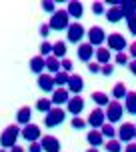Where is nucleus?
I'll return each instance as SVG.
<instances>
[{
	"label": "nucleus",
	"instance_id": "1",
	"mask_svg": "<svg viewBox=\"0 0 136 152\" xmlns=\"http://www.w3.org/2000/svg\"><path fill=\"white\" fill-rule=\"evenodd\" d=\"M20 134H22V130L18 128V124L6 126V128L2 130V134H0V146L6 148V150H10L12 146H16V140L20 138Z\"/></svg>",
	"mask_w": 136,
	"mask_h": 152
},
{
	"label": "nucleus",
	"instance_id": "2",
	"mask_svg": "<svg viewBox=\"0 0 136 152\" xmlns=\"http://www.w3.org/2000/svg\"><path fill=\"white\" fill-rule=\"evenodd\" d=\"M48 26H50V30H68V26H70V16H68L66 10H56L52 16H50V22H48Z\"/></svg>",
	"mask_w": 136,
	"mask_h": 152
},
{
	"label": "nucleus",
	"instance_id": "3",
	"mask_svg": "<svg viewBox=\"0 0 136 152\" xmlns=\"http://www.w3.org/2000/svg\"><path fill=\"white\" fill-rule=\"evenodd\" d=\"M66 120V110H62L60 106H54L48 114H44V126L46 128H56Z\"/></svg>",
	"mask_w": 136,
	"mask_h": 152
},
{
	"label": "nucleus",
	"instance_id": "4",
	"mask_svg": "<svg viewBox=\"0 0 136 152\" xmlns=\"http://www.w3.org/2000/svg\"><path fill=\"white\" fill-rule=\"evenodd\" d=\"M104 112H106V120L110 122V124H116L124 116V106H122V102H118V100H110V104L106 106Z\"/></svg>",
	"mask_w": 136,
	"mask_h": 152
},
{
	"label": "nucleus",
	"instance_id": "5",
	"mask_svg": "<svg viewBox=\"0 0 136 152\" xmlns=\"http://www.w3.org/2000/svg\"><path fill=\"white\" fill-rule=\"evenodd\" d=\"M106 48H108V50H110V52H124V50H126V38L122 36L120 32H112V34H108V36H106Z\"/></svg>",
	"mask_w": 136,
	"mask_h": 152
},
{
	"label": "nucleus",
	"instance_id": "6",
	"mask_svg": "<svg viewBox=\"0 0 136 152\" xmlns=\"http://www.w3.org/2000/svg\"><path fill=\"white\" fill-rule=\"evenodd\" d=\"M86 36V30H84V26L80 22H70L66 30V40L68 42H72V44H82V38Z\"/></svg>",
	"mask_w": 136,
	"mask_h": 152
},
{
	"label": "nucleus",
	"instance_id": "7",
	"mask_svg": "<svg viewBox=\"0 0 136 152\" xmlns=\"http://www.w3.org/2000/svg\"><path fill=\"white\" fill-rule=\"evenodd\" d=\"M86 124H88L92 130H100V128H102V126L106 124V112H104V108H94V110L88 114Z\"/></svg>",
	"mask_w": 136,
	"mask_h": 152
},
{
	"label": "nucleus",
	"instance_id": "8",
	"mask_svg": "<svg viewBox=\"0 0 136 152\" xmlns=\"http://www.w3.org/2000/svg\"><path fill=\"white\" fill-rule=\"evenodd\" d=\"M118 140L122 144H130L136 140V124L132 122H124L120 128H118Z\"/></svg>",
	"mask_w": 136,
	"mask_h": 152
},
{
	"label": "nucleus",
	"instance_id": "9",
	"mask_svg": "<svg viewBox=\"0 0 136 152\" xmlns=\"http://www.w3.org/2000/svg\"><path fill=\"white\" fill-rule=\"evenodd\" d=\"M86 38H88V44H92L94 48H100L106 42V32L102 26H92L90 30L86 32Z\"/></svg>",
	"mask_w": 136,
	"mask_h": 152
},
{
	"label": "nucleus",
	"instance_id": "10",
	"mask_svg": "<svg viewBox=\"0 0 136 152\" xmlns=\"http://www.w3.org/2000/svg\"><path fill=\"white\" fill-rule=\"evenodd\" d=\"M20 136L28 142V144H32V142H40V138H42V130H40V126L38 124H28V126H22V134Z\"/></svg>",
	"mask_w": 136,
	"mask_h": 152
},
{
	"label": "nucleus",
	"instance_id": "11",
	"mask_svg": "<svg viewBox=\"0 0 136 152\" xmlns=\"http://www.w3.org/2000/svg\"><path fill=\"white\" fill-rule=\"evenodd\" d=\"M76 54H78V60L80 62H92V58L96 56V48L92 44H88V42H82V44H78V50H76Z\"/></svg>",
	"mask_w": 136,
	"mask_h": 152
},
{
	"label": "nucleus",
	"instance_id": "12",
	"mask_svg": "<svg viewBox=\"0 0 136 152\" xmlns=\"http://www.w3.org/2000/svg\"><path fill=\"white\" fill-rule=\"evenodd\" d=\"M40 144H42V150L44 152H60L62 150V144L60 140L52 134H44V136L40 138Z\"/></svg>",
	"mask_w": 136,
	"mask_h": 152
},
{
	"label": "nucleus",
	"instance_id": "13",
	"mask_svg": "<svg viewBox=\"0 0 136 152\" xmlns=\"http://www.w3.org/2000/svg\"><path fill=\"white\" fill-rule=\"evenodd\" d=\"M36 84H38V88L42 92H54L56 90V84H54V76L52 74H48V72H44V74H40L36 78Z\"/></svg>",
	"mask_w": 136,
	"mask_h": 152
},
{
	"label": "nucleus",
	"instance_id": "14",
	"mask_svg": "<svg viewBox=\"0 0 136 152\" xmlns=\"http://www.w3.org/2000/svg\"><path fill=\"white\" fill-rule=\"evenodd\" d=\"M68 92L74 94V96H80V92L84 90V78L80 74H70V80H68Z\"/></svg>",
	"mask_w": 136,
	"mask_h": 152
},
{
	"label": "nucleus",
	"instance_id": "15",
	"mask_svg": "<svg viewBox=\"0 0 136 152\" xmlns=\"http://www.w3.org/2000/svg\"><path fill=\"white\" fill-rule=\"evenodd\" d=\"M84 110V98L82 96H70L66 104V112H70L72 116H80Z\"/></svg>",
	"mask_w": 136,
	"mask_h": 152
},
{
	"label": "nucleus",
	"instance_id": "16",
	"mask_svg": "<svg viewBox=\"0 0 136 152\" xmlns=\"http://www.w3.org/2000/svg\"><path fill=\"white\" fill-rule=\"evenodd\" d=\"M66 12L70 18H74V20H80L84 14V6H82V2H78V0H70L66 4Z\"/></svg>",
	"mask_w": 136,
	"mask_h": 152
},
{
	"label": "nucleus",
	"instance_id": "17",
	"mask_svg": "<svg viewBox=\"0 0 136 152\" xmlns=\"http://www.w3.org/2000/svg\"><path fill=\"white\" fill-rule=\"evenodd\" d=\"M52 104L54 106H62V104H68V100H70V92L68 88H56L52 92Z\"/></svg>",
	"mask_w": 136,
	"mask_h": 152
},
{
	"label": "nucleus",
	"instance_id": "18",
	"mask_svg": "<svg viewBox=\"0 0 136 152\" xmlns=\"http://www.w3.org/2000/svg\"><path fill=\"white\" fill-rule=\"evenodd\" d=\"M104 140H106V138L102 136L100 130H90V132L86 134V142H88L92 148H100V146H104Z\"/></svg>",
	"mask_w": 136,
	"mask_h": 152
},
{
	"label": "nucleus",
	"instance_id": "19",
	"mask_svg": "<svg viewBox=\"0 0 136 152\" xmlns=\"http://www.w3.org/2000/svg\"><path fill=\"white\" fill-rule=\"evenodd\" d=\"M30 120H32V108L30 106L18 108V112H16V122H18L20 126H28Z\"/></svg>",
	"mask_w": 136,
	"mask_h": 152
},
{
	"label": "nucleus",
	"instance_id": "20",
	"mask_svg": "<svg viewBox=\"0 0 136 152\" xmlns=\"http://www.w3.org/2000/svg\"><path fill=\"white\" fill-rule=\"evenodd\" d=\"M106 20L110 24H118V22H122L124 20V14H122V8L120 6H110L108 10H106Z\"/></svg>",
	"mask_w": 136,
	"mask_h": 152
},
{
	"label": "nucleus",
	"instance_id": "21",
	"mask_svg": "<svg viewBox=\"0 0 136 152\" xmlns=\"http://www.w3.org/2000/svg\"><path fill=\"white\" fill-rule=\"evenodd\" d=\"M30 70L36 76L44 74V70H46V58H42V56H34V58H30Z\"/></svg>",
	"mask_w": 136,
	"mask_h": 152
},
{
	"label": "nucleus",
	"instance_id": "22",
	"mask_svg": "<svg viewBox=\"0 0 136 152\" xmlns=\"http://www.w3.org/2000/svg\"><path fill=\"white\" fill-rule=\"evenodd\" d=\"M120 8H122V14H124V20L136 16V0H122Z\"/></svg>",
	"mask_w": 136,
	"mask_h": 152
},
{
	"label": "nucleus",
	"instance_id": "23",
	"mask_svg": "<svg viewBox=\"0 0 136 152\" xmlns=\"http://www.w3.org/2000/svg\"><path fill=\"white\" fill-rule=\"evenodd\" d=\"M96 62H98L100 66H104V64H110V58H112V54H110V50L106 48V46H100V48H96Z\"/></svg>",
	"mask_w": 136,
	"mask_h": 152
},
{
	"label": "nucleus",
	"instance_id": "24",
	"mask_svg": "<svg viewBox=\"0 0 136 152\" xmlns=\"http://www.w3.org/2000/svg\"><path fill=\"white\" fill-rule=\"evenodd\" d=\"M124 110L132 116H136V92H128L124 98Z\"/></svg>",
	"mask_w": 136,
	"mask_h": 152
},
{
	"label": "nucleus",
	"instance_id": "25",
	"mask_svg": "<svg viewBox=\"0 0 136 152\" xmlns=\"http://www.w3.org/2000/svg\"><path fill=\"white\" fill-rule=\"evenodd\" d=\"M52 56L58 58V60H64L66 58V42H62V40L54 42L52 44Z\"/></svg>",
	"mask_w": 136,
	"mask_h": 152
},
{
	"label": "nucleus",
	"instance_id": "26",
	"mask_svg": "<svg viewBox=\"0 0 136 152\" xmlns=\"http://www.w3.org/2000/svg\"><path fill=\"white\" fill-rule=\"evenodd\" d=\"M110 94H112V100H118V102H120V100L126 98L128 90H126V86H124L122 82H118V84H114V86H112V92H110Z\"/></svg>",
	"mask_w": 136,
	"mask_h": 152
},
{
	"label": "nucleus",
	"instance_id": "27",
	"mask_svg": "<svg viewBox=\"0 0 136 152\" xmlns=\"http://www.w3.org/2000/svg\"><path fill=\"white\" fill-rule=\"evenodd\" d=\"M46 70H48V74H58V72H60V60H58V58H54V56H48V58H46Z\"/></svg>",
	"mask_w": 136,
	"mask_h": 152
},
{
	"label": "nucleus",
	"instance_id": "28",
	"mask_svg": "<svg viewBox=\"0 0 136 152\" xmlns=\"http://www.w3.org/2000/svg\"><path fill=\"white\" fill-rule=\"evenodd\" d=\"M92 102H96V106L98 108H106L108 104H110V100H108V94H104V92H92Z\"/></svg>",
	"mask_w": 136,
	"mask_h": 152
},
{
	"label": "nucleus",
	"instance_id": "29",
	"mask_svg": "<svg viewBox=\"0 0 136 152\" xmlns=\"http://www.w3.org/2000/svg\"><path fill=\"white\" fill-rule=\"evenodd\" d=\"M68 80H70V74L64 72V70H60L58 74H54V84H56V88H66Z\"/></svg>",
	"mask_w": 136,
	"mask_h": 152
},
{
	"label": "nucleus",
	"instance_id": "30",
	"mask_svg": "<svg viewBox=\"0 0 136 152\" xmlns=\"http://www.w3.org/2000/svg\"><path fill=\"white\" fill-rule=\"evenodd\" d=\"M52 108H54L52 100H48V98H40V100H36V110H38V112L48 114L50 110H52Z\"/></svg>",
	"mask_w": 136,
	"mask_h": 152
},
{
	"label": "nucleus",
	"instance_id": "31",
	"mask_svg": "<svg viewBox=\"0 0 136 152\" xmlns=\"http://www.w3.org/2000/svg\"><path fill=\"white\" fill-rule=\"evenodd\" d=\"M104 150L106 152H122V142L118 138H112V140H108L104 144Z\"/></svg>",
	"mask_w": 136,
	"mask_h": 152
},
{
	"label": "nucleus",
	"instance_id": "32",
	"mask_svg": "<svg viewBox=\"0 0 136 152\" xmlns=\"http://www.w3.org/2000/svg\"><path fill=\"white\" fill-rule=\"evenodd\" d=\"M100 132H102V136H104V138H108V140H112V138L116 136V134H118V132L114 130V126L110 124V122H106L104 126L100 128Z\"/></svg>",
	"mask_w": 136,
	"mask_h": 152
},
{
	"label": "nucleus",
	"instance_id": "33",
	"mask_svg": "<svg viewBox=\"0 0 136 152\" xmlns=\"http://www.w3.org/2000/svg\"><path fill=\"white\" fill-rule=\"evenodd\" d=\"M70 126H72L74 130H84L88 124H86V120L80 118V116H72V118H70Z\"/></svg>",
	"mask_w": 136,
	"mask_h": 152
},
{
	"label": "nucleus",
	"instance_id": "34",
	"mask_svg": "<svg viewBox=\"0 0 136 152\" xmlns=\"http://www.w3.org/2000/svg\"><path fill=\"white\" fill-rule=\"evenodd\" d=\"M40 56H42V58H48V56H52V44H50L48 40H44V42L40 44Z\"/></svg>",
	"mask_w": 136,
	"mask_h": 152
},
{
	"label": "nucleus",
	"instance_id": "35",
	"mask_svg": "<svg viewBox=\"0 0 136 152\" xmlns=\"http://www.w3.org/2000/svg\"><path fill=\"white\" fill-rule=\"evenodd\" d=\"M128 54H124V52H118V54H114V64H118V66H128Z\"/></svg>",
	"mask_w": 136,
	"mask_h": 152
},
{
	"label": "nucleus",
	"instance_id": "36",
	"mask_svg": "<svg viewBox=\"0 0 136 152\" xmlns=\"http://www.w3.org/2000/svg\"><path fill=\"white\" fill-rule=\"evenodd\" d=\"M92 12L96 16L100 14H106V4L104 2H100V0H96V2H92Z\"/></svg>",
	"mask_w": 136,
	"mask_h": 152
},
{
	"label": "nucleus",
	"instance_id": "37",
	"mask_svg": "<svg viewBox=\"0 0 136 152\" xmlns=\"http://www.w3.org/2000/svg\"><path fill=\"white\" fill-rule=\"evenodd\" d=\"M40 6H42L44 12H50V14L56 12V2H52V0H42V2H40Z\"/></svg>",
	"mask_w": 136,
	"mask_h": 152
},
{
	"label": "nucleus",
	"instance_id": "38",
	"mask_svg": "<svg viewBox=\"0 0 136 152\" xmlns=\"http://www.w3.org/2000/svg\"><path fill=\"white\" fill-rule=\"evenodd\" d=\"M86 70H88L90 74H100V70H102V66H100L98 62L94 60V62H88V64H86Z\"/></svg>",
	"mask_w": 136,
	"mask_h": 152
},
{
	"label": "nucleus",
	"instance_id": "39",
	"mask_svg": "<svg viewBox=\"0 0 136 152\" xmlns=\"http://www.w3.org/2000/svg\"><path fill=\"white\" fill-rule=\"evenodd\" d=\"M100 74L106 76V78H108V76H112L114 74V64H112V62H110V64H104L102 70H100Z\"/></svg>",
	"mask_w": 136,
	"mask_h": 152
},
{
	"label": "nucleus",
	"instance_id": "40",
	"mask_svg": "<svg viewBox=\"0 0 136 152\" xmlns=\"http://www.w3.org/2000/svg\"><path fill=\"white\" fill-rule=\"evenodd\" d=\"M126 26H128V32L132 34V36H136V16H132V18H128L126 20Z\"/></svg>",
	"mask_w": 136,
	"mask_h": 152
},
{
	"label": "nucleus",
	"instance_id": "41",
	"mask_svg": "<svg viewBox=\"0 0 136 152\" xmlns=\"http://www.w3.org/2000/svg\"><path fill=\"white\" fill-rule=\"evenodd\" d=\"M60 68L64 70V72H68V74H70V70H72V60H70V58L60 60Z\"/></svg>",
	"mask_w": 136,
	"mask_h": 152
},
{
	"label": "nucleus",
	"instance_id": "42",
	"mask_svg": "<svg viewBox=\"0 0 136 152\" xmlns=\"http://www.w3.org/2000/svg\"><path fill=\"white\" fill-rule=\"evenodd\" d=\"M38 32H40V36H42V38L46 40V36L50 34V26H48V24H42V26L38 28Z\"/></svg>",
	"mask_w": 136,
	"mask_h": 152
},
{
	"label": "nucleus",
	"instance_id": "43",
	"mask_svg": "<svg viewBox=\"0 0 136 152\" xmlns=\"http://www.w3.org/2000/svg\"><path fill=\"white\" fill-rule=\"evenodd\" d=\"M28 152H42V144H40V142H32V144H28Z\"/></svg>",
	"mask_w": 136,
	"mask_h": 152
},
{
	"label": "nucleus",
	"instance_id": "44",
	"mask_svg": "<svg viewBox=\"0 0 136 152\" xmlns=\"http://www.w3.org/2000/svg\"><path fill=\"white\" fill-rule=\"evenodd\" d=\"M128 56H132V60H136V42L128 46Z\"/></svg>",
	"mask_w": 136,
	"mask_h": 152
},
{
	"label": "nucleus",
	"instance_id": "45",
	"mask_svg": "<svg viewBox=\"0 0 136 152\" xmlns=\"http://www.w3.org/2000/svg\"><path fill=\"white\" fill-rule=\"evenodd\" d=\"M128 70H130V74H132V76H136V60L128 62Z\"/></svg>",
	"mask_w": 136,
	"mask_h": 152
},
{
	"label": "nucleus",
	"instance_id": "46",
	"mask_svg": "<svg viewBox=\"0 0 136 152\" xmlns=\"http://www.w3.org/2000/svg\"><path fill=\"white\" fill-rule=\"evenodd\" d=\"M124 152H136V142H130V144H126Z\"/></svg>",
	"mask_w": 136,
	"mask_h": 152
},
{
	"label": "nucleus",
	"instance_id": "47",
	"mask_svg": "<svg viewBox=\"0 0 136 152\" xmlns=\"http://www.w3.org/2000/svg\"><path fill=\"white\" fill-rule=\"evenodd\" d=\"M10 152H26V150H24L22 146H18V144H16V146H12V148H10Z\"/></svg>",
	"mask_w": 136,
	"mask_h": 152
},
{
	"label": "nucleus",
	"instance_id": "48",
	"mask_svg": "<svg viewBox=\"0 0 136 152\" xmlns=\"http://www.w3.org/2000/svg\"><path fill=\"white\" fill-rule=\"evenodd\" d=\"M84 152H100V150H98V148H92V146H90L88 150H84Z\"/></svg>",
	"mask_w": 136,
	"mask_h": 152
},
{
	"label": "nucleus",
	"instance_id": "49",
	"mask_svg": "<svg viewBox=\"0 0 136 152\" xmlns=\"http://www.w3.org/2000/svg\"><path fill=\"white\" fill-rule=\"evenodd\" d=\"M0 152H10V150H6V148H0Z\"/></svg>",
	"mask_w": 136,
	"mask_h": 152
},
{
	"label": "nucleus",
	"instance_id": "50",
	"mask_svg": "<svg viewBox=\"0 0 136 152\" xmlns=\"http://www.w3.org/2000/svg\"><path fill=\"white\" fill-rule=\"evenodd\" d=\"M134 142H136V140H134Z\"/></svg>",
	"mask_w": 136,
	"mask_h": 152
}]
</instances>
